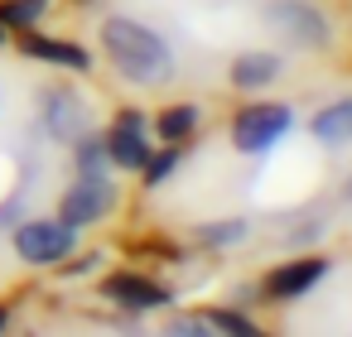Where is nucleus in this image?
Masks as SVG:
<instances>
[{
  "mask_svg": "<svg viewBox=\"0 0 352 337\" xmlns=\"http://www.w3.org/2000/svg\"><path fill=\"white\" fill-rule=\"evenodd\" d=\"M0 39H6V34H0Z\"/></svg>",
  "mask_w": 352,
  "mask_h": 337,
  "instance_id": "nucleus-20",
  "label": "nucleus"
},
{
  "mask_svg": "<svg viewBox=\"0 0 352 337\" xmlns=\"http://www.w3.org/2000/svg\"><path fill=\"white\" fill-rule=\"evenodd\" d=\"M73 236H78V226H68L63 217H54V222L39 217L15 231V251L25 265H58L63 255H73Z\"/></svg>",
  "mask_w": 352,
  "mask_h": 337,
  "instance_id": "nucleus-4",
  "label": "nucleus"
},
{
  "mask_svg": "<svg viewBox=\"0 0 352 337\" xmlns=\"http://www.w3.org/2000/svg\"><path fill=\"white\" fill-rule=\"evenodd\" d=\"M174 164H179V145H169L164 154H150L140 174H145V183H150V188H160V183H164V178L174 174Z\"/></svg>",
  "mask_w": 352,
  "mask_h": 337,
  "instance_id": "nucleus-16",
  "label": "nucleus"
},
{
  "mask_svg": "<svg viewBox=\"0 0 352 337\" xmlns=\"http://www.w3.org/2000/svg\"><path fill=\"white\" fill-rule=\"evenodd\" d=\"M314 140L333 145V150L352 140V97H342V102H333V106H323L314 116Z\"/></svg>",
  "mask_w": 352,
  "mask_h": 337,
  "instance_id": "nucleus-12",
  "label": "nucleus"
},
{
  "mask_svg": "<svg viewBox=\"0 0 352 337\" xmlns=\"http://www.w3.org/2000/svg\"><path fill=\"white\" fill-rule=\"evenodd\" d=\"M44 121H49L54 135L73 140V135H78V121H82V102H78L73 92H63V87L44 92Z\"/></svg>",
  "mask_w": 352,
  "mask_h": 337,
  "instance_id": "nucleus-11",
  "label": "nucleus"
},
{
  "mask_svg": "<svg viewBox=\"0 0 352 337\" xmlns=\"http://www.w3.org/2000/svg\"><path fill=\"white\" fill-rule=\"evenodd\" d=\"M289 126H294V111H289L285 102H256V106H246V111L232 121V140H236V150L261 154V150L280 145V135H285Z\"/></svg>",
  "mask_w": 352,
  "mask_h": 337,
  "instance_id": "nucleus-2",
  "label": "nucleus"
},
{
  "mask_svg": "<svg viewBox=\"0 0 352 337\" xmlns=\"http://www.w3.org/2000/svg\"><path fill=\"white\" fill-rule=\"evenodd\" d=\"M203 323H208V327H222V332H236V337H256L251 318H241V313H208Z\"/></svg>",
  "mask_w": 352,
  "mask_h": 337,
  "instance_id": "nucleus-18",
  "label": "nucleus"
},
{
  "mask_svg": "<svg viewBox=\"0 0 352 337\" xmlns=\"http://www.w3.org/2000/svg\"><path fill=\"white\" fill-rule=\"evenodd\" d=\"M0 327H6V313H0Z\"/></svg>",
  "mask_w": 352,
  "mask_h": 337,
  "instance_id": "nucleus-19",
  "label": "nucleus"
},
{
  "mask_svg": "<svg viewBox=\"0 0 352 337\" xmlns=\"http://www.w3.org/2000/svg\"><path fill=\"white\" fill-rule=\"evenodd\" d=\"M111 207H116V188H111L102 174H82V178L63 193L58 217H63L68 226H92V222H102Z\"/></svg>",
  "mask_w": 352,
  "mask_h": 337,
  "instance_id": "nucleus-5",
  "label": "nucleus"
},
{
  "mask_svg": "<svg viewBox=\"0 0 352 337\" xmlns=\"http://www.w3.org/2000/svg\"><path fill=\"white\" fill-rule=\"evenodd\" d=\"M20 49H25L30 58H44V63H58V68H73V73L92 68V58H87L82 49H73V44H58V39H44V34H30V30H25Z\"/></svg>",
  "mask_w": 352,
  "mask_h": 337,
  "instance_id": "nucleus-9",
  "label": "nucleus"
},
{
  "mask_svg": "<svg viewBox=\"0 0 352 337\" xmlns=\"http://www.w3.org/2000/svg\"><path fill=\"white\" fill-rule=\"evenodd\" d=\"M107 159H111L116 169H131V174L145 169L150 145H145V135H140V116H135V111H121V116H116V130H111V140H107Z\"/></svg>",
  "mask_w": 352,
  "mask_h": 337,
  "instance_id": "nucleus-6",
  "label": "nucleus"
},
{
  "mask_svg": "<svg viewBox=\"0 0 352 337\" xmlns=\"http://www.w3.org/2000/svg\"><path fill=\"white\" fill-rule=\"evenodd\" d=\"M323 275H328V260H323V255H304V260L280 265V270L265 279V294H270V299H299V294H309Z\"/></svg>",
  "mask_w": 352,
  "mask_h": 337,
  "instance_id": "nucleus-7",
  "label": "nucleus"
},
{
  "mask_svg": "<svg viewBox=\"0 0 352 337\" xmlns=\"http://www.w3.org/2000/svg\"><path fill=\"white\" fill-rule=\"evenodd\" d=\"M246 236H251V226H246L241 217H222V222L198 226V241H203V246H236V241H246Z\"/></svg>",
  "mask_w": 352,
  "mask_h": 337,
  "instance_id": "nucleus-14",
  "label": "nucleus"
},
{
  "mask_svg": "<svg viewBox=\"0 0 352 337\" xmlns=\"http://www.w3.org/2000/svg\"><path fill=\"white\" fill-rule=\"evenodd\" d=\"M265 25L275 30V34H285L289 44H299V49H328V20L309 5V0H270L265 5Z\"/></svg>",
  "mask_w": 352,
  "mask_h": 337,
  "instance_id": "nucleus-3",
  "label": "nucleus"
},
{
  "mask_svg": "<svg viewBox=\"0 0 352 337\" xmlns=\"http://www.w3.org/2000/svg\"><path fill=\"white\" fill-rule=\"evenodd\" d=\"M193 126H198V106H193V102H179V106H169V111L160 116V140H164V145H179V140L193 135Z\"/></svg>",
  "mask_w": 352,
  "mask_h": 337,
  "instance_id": "nucleus-13",
  "label": "nucleus"
},
{
  "mask_svg": "<svg viewBox=\"0 0 352 337\" xmlns=\"http://www.w3.org/2000/svg\"><path fill=\"white\" fill-rule=\"evenodd\" d=\"M102 49H107V58L121 68V78H131V82H140V87L164 82V78L174 73L169 44H164L155 30H145L140 20L111 15V20L102 25Z\"/></svg>",
  "mask_w": 352,
  "mask_h": 337,
  "instance_id": "nucleus-1",
  "label": "nucleus"
},
{
  "mask_svg": "<svg viewBox=\"0 0 352 337\" xmlns=\"http://www.w3.org/2000/svg\"><path fill=\"white\" fill-rule=\"evenodd\" d=\"M280 78V58L275 54H241V58H232V82L241 87V92H256V87H270Z\"/></svg>",
  "mask_w": 352,
  "mask_h": 337,
  "instance_id": "nucleus-10",
  "label": "nucleus"
},
{
  "mask_svg": "<svg viewBox=\"0 0 352 337\" xmlns=\"http://www.w3.org/2000/svg\"><path fill=\"white\" fill-rule=\"evenodd\" d=\"M44 10H49V0H10V5H0V25H10V30H30Z\"/></svg>",
  "mask_w": 352,
  "mask_h": 337,
  "instance_id": "nucleus-15",
  "label": "nucleus"
},
{
  "mask_svg": "<svg viewBox=\"0 0 352 337\" xmlns=\"http://www.w3.org/2000/svg\"><path fill=\"white\" fill-rule=\"evenodd\" d=\"M107 299L121 303V308H131V313H145V308L169 303V289H160V284H150L140 275H111L107 279Z\"/></svg>",
  "mask_w": 352,
  "mask_h": 337,
  "instance_id": "nucleus-8",
  "label": "nucleus"
},
{
  "mask_svg": "<svg viewBox=\"0 0 352 337\" xmlns=\"http://www.w3.org/2000/svg\"><path fill=\"white\" fill-rule=\"evenodd\" d=\"M102 164H107V140H97V135L78 140V169L82 174H102Z\"/></svg>",
  "mask_w": 352,
  "mask_h": 337,
  "instance_id": "nucleus-17",
  "label": "nucleus"
}]
</instances>
